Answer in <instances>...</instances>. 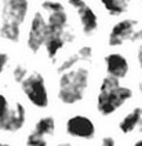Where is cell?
<instances>
[{"mask_svg": "<svg viewBox=\"0 0 142 146\" xmlns=\"http://www.w3.org/2000/svg\"><path fill=\"white\" fill-rule=\"evenodd\" d=\"M133 146H142V139H138V141H135Z\"/></svg>", "mask_w": 142, "mask_h": 146, "instance_id": "cell-22", "label": "cell"}, {"mask_svg": "<svg viewBox=\"0 0 142 146\" xmlns=\"http://www.w3.org/2000/svg\"><path fill=\"white\" fill-rule=\"evenodd\" d=\"M10 62V57L7 52H3V51H0V76L3 74V72L6 70V68L9 65Z\"/></svg>", "mask_w": 142, "mask_h": 146, "instance_id": "cell-19", "label": "cell"}, {"mask_svg": "<svg viewBox=\"0 0 142 146\" xmlns=\"http://www.w3.org/2000/svg\"><path fill=\"white\" fill-rule=\"evenodd\" d=\"M101 146H117L116 145V139L110 135H105L104 138L101 139Z\"/></svg>", "mask_w": 142, "mask_h": 146, "instance_id": "cell-20", "label": "cell"}, {"mask_svg": "<svg viewBox=\"0 0 142 146\" xmlns=\"http://www.w3.org/2000/svg\"><path fill=\"white\" fill-rule=\"evenodd\" d=\"M57 146H72L69 142H61V143H58Z\"/></svg>", "mask_w": 142, "mask_h": 146, "instance_id": "cell-23", "label": "cell"}, {"mask_svg": "<svg viewBox=\"0 0 142 146\" xmlns=\"http://www.w3.org/2000/svg\"><path fill=\"white\" fill-rule=\"evenodd\" d=\"M137 62H138V66H139V69L142 72V41L139 44V47H138V51H137Z\"/></svg>", "mask_w": 142, "mask_h": 146, "instance_id": "cell-21", "label": "cell"}, {"mask_svg": "<svg viewBox=\"0 0 142 146\" xmlns=\"http://www.w3.org/2000/svg\"><path fill=\"white\" fill-rule=\"evenodd\" d=\"M35 134L40 135V137H51L55 132V119L52 116H43L37 121L35 123L33 130Z\"/></svg>", "mask_w": 142, "mask_h": 146, "instance_id": "cell-14", "label": "cell"}, {"mask_svg": "<svg viewBox=\"0 0 142 146\" xmlns=\"http://www.w3.org/2000/svg\"><path fill=\"white\" fill-rule=\"evenodd\" d=\"M142 121V108H134L119 121V131L124 135L135 131Z\"/></svg>", "mask_w": 142, "mask_h": 146, "instance_id": "cell-12", "label": "cell"}, {"mask_svg": "<svg viewBox=\"0 0 142 146\" xmlns=\"http://www.w3.org/2000/svg\"><path fill=\"white\" fill-rule=\"evenodd\" d=\"M25 146H48V142L44 137H40V135L35 134L33 131H31L26 135Z\"/></svg>", "mask_w": 142, "mask_h": 146, "instance_id": "cell-16", "label": "cell"}, {"mask_svg": "<svg viewBox=\"0 0 142 146\" xmlns=\"http://www.w3.org/2000/svg\"><path fill=\"white\" fill-rule=\"evenodd\" d=\"M29 13V0H3L1 1V22L0 37L11 43L19 41L21 26Z\"/></svg>", "mask_w": 142, "mask_h": 146, "instance_id": "cell-3", "label": "cell"}, {"mask_svg": "<svg viewBox=\"0 0 142 146\" xmlns=\"http://www.w3.org/2000/svg\"><path fill=\"white\" fill-rule=\"evenodd\" d=\"M133 97L134 91L131 87L123 86L120 80L110 76H104L95 97V109L101 116L109 117L131 101Z\"/></svg>", "mask_w": 142, "mask_h": 146, "instance_id": "cell-2", "label": "cell"}, {"mask_svg": "<svg viewBox=\"0 0 142 146\" xmlns=\"http://www.w3.org/2000/svg\"><path fill=\"white\" fill-rule=\"evenodd\" d=\"M65 131L69 137L82 141H91L97 135V127L88 116L73 114L65 123Z\"/></svg>", "mask_w": 142, "mask_h": 146, "instance_id": "cell-7", "label": "cell"}, {"mask_svg": "<svg viewBox=\"0 0 142 146\" xmlns=\"http://www.w3.org/2000/svg\"><path fill=\"white\" fill-rule=\"evenodd\" d=\"M141 4H142V0H141Z\"/></svg>", "mask_w": 142, "mask_h": 146, "instance_id": "cell-25", "label": "cell"}, {"mask_svg": "<svg viewBox=\"0 0 142 146\" xmlns=\"http://www.w3.org/2000/svg\"><path fill=\"white\" fill-rule=\"evenodd\" d=\"M13 80L15 81L17 84H21L22 81L25 80V77L29 74V70H28V68L24 65H21V64H18V65L14 66V69H13Z\"/></svg>", "mask_w": 142, "mask_h": 146, "instance_id": "cell-17", "label": "cell"}, {"mask_svg": "<svg viewBox=\"0 0 142 146\" xmlns=\"http://www.w3.org/2000/svg\"><path fill=\"white\" fill-rule=\"evenodd\" d=\"M26 108L22 102H10L6 94L0 92V132L15 134L26 124Z\"/></svg>", "mask_w": 142, "mask_h": 146, "instance_id": "cell-4", "label": "cell"}, {"mask_svg": "<svg viewBox=\"0 0 142 146\" xmlns=\"http://www.w3.org/2000/svg\"><path fill=\"white\" fill-rule=\"evenodd\" d=\"M76 54L80 58V61H90L92 58V48L90 46H82L76 51Z\"/></svg>", "mask_w": 142, "mask_h": 146, "instance_id": "cell-18", "label": "cell"}, {"mask_svg": "<svg viewBox=\"0 0 142 146\" xmlns=\"http://www.w3.org/2000/svg\"><path fill=\"white\" fill-rule=\"evenodd\" d=\"M75 39V36L70 32L65 33V35H54V33H47L46 37V43H44V50L48 59L55 61L57 55L59 54V51L65 47V44L72 41Z\"/></svg>", "mask_w": 142, "mask_h": 146, "instance_id": "cell-11", "label": "cell"}, {"mask_svg": "<svg viewBox=\"0 0 142 146\" xmlns=\"http://www.w3.org/2000/svg\"><path fill=\"white\" fill-rule=\"evenodd\" d=\"M68 3L79 15L82 32L86 36H92L98 29V17L95 11L84 0H68Z\"/></svg>", "mask_w": 142, "mask_h": 146, "instance_id": "cell-9", "label": "cell"}, {"mask_svg": "<svg viewBox=\"0 0 142 146\" xmlns=\"http://www.w3.org/2000/svg\"><path fill=\"white\" fill-rule=\"evenodd\" d=\"M90 69L86 66H75L61 73L57 84V98L62 105L73 106L83 101L90 88Z\"/></svg>", "mask_w": 142, "mask_h": 146, "instance_id": "cell-1", "label": "cell"}, {"mask_svg": "<svg viewBox=\"0 0 142 146\" xmlns=\"http://www.w3.org/2000/svg\"><path fill=\"white\" fill-rule=\"evenodd\" d=\"M138 21L133 18H124L112 26L108 36V46L110 47H120L125 41H133L134 33L137 32Z\"/></svg>", "mask_w": 142, "mask_h": 146, "instance_id": "cell-8", "label": "cell"}, {"mask_svg": "<svg viewBox=\"0 0 142 146\" xmlns=\"http://www.w3.org/2000/svg\"><path fill=\"white\" fill-rule=\"evenodd\" d=\"M106 76H110L117 80H123L130 73V62L128 59L120 52H109L104 58Z\"/></svg>", "mask_w": 142, "mask_h": 146, "instance_id": "cell-10", "label": "cell"}, {"mask_svg": "<svg viewBox=\"0 0 142 146\" xmlns=\"http://www.w3.org/2000/svg\"><path fill=\"white\" fill-rule=\"evenodd\" d=\"M0 146H11V145L7 143V142H0Z\"/></svg>", "mask_w": 142, "mask_h": 146, "instance_id": "cell-24", "label": "cell"}, {"mask_svg": "<svg viewBox=\"0 0 142 146\" xmlns=\"http://www.w3.org/2000/svg\"><path fill=\"white\" fill-rule=\"evenodd\" d=\"M100 3L109 15L120 17L127 13L131 4V0H100Z\"/></svg>", "mask_w": 142, "mask_h": 146, "instance_id": "cell-13", "label": "cell"}, {"mask_svg": "<svg viewBox=\"0 0 142 146\" xmlns=\"http://www.w3.org/2000/svg\"><path fill=\"white\" fill-rule=\"evenodd\" d=\"M47 37V19L43 11H36L31 19L26 36V47L32 54H37L44 47Z\"/></svg>", "mask_w": 142, "mask_h": 146, "instance_id": "cell-6", "label": "cell"}, {"mask_svg": "<svg viewBox=\"0 0 142 146\" xmlns=\"http://www.w3.org/2000/svg\"><path fill=\"white\" fill-rule=\"evenodd\" d=\"M80 62V58L77 57V54H70L69 57H66L58 66H57V73L61 74V73L66 72V70H70V69H73L75 66H77V64Z\"/></svg>", "mask_w": 142, "mask_h": 146, "instance_id": "cell-15", "label": "cell"}, {"mask_svg": "<svg viewBox=\"0 0 142 146\" xmlns=\"http://www.w3.org/2000/svg\"><path fill=\"white\" fill-rule=\"evenodd\" d=\"M19 88L28 102L36 109H47L50 105V95L46 79L40 72H31L25 80L19 84Z\"/></svg>", "mask_w": 142, "mask_h": 146, "instance_id": "cell-5", "label": "cell"}]
</instances>
